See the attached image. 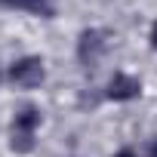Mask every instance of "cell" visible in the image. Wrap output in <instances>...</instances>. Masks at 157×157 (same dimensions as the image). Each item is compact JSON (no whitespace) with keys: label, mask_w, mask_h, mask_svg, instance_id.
<instances>
[{"label":"cell","mask_w":157,"mask_h":157,"mask_svg":"<svg viewBox=\"0 0 157 157\" xmlns=\"http://www.w3.org/2000/svg\"><path fill=\"white\" fill-rule=\"evenodd\" d=\"M43 77H46V71H43V59H37V56H25V59H19V62L10 65V80H13L16 86H22V90H34V86H40Z\"/></svg>","instance_id":"1"},{"label":"cell","mask_w":157,"mask_h":157,"mask_svg":"<svg viewBox=\"0 0 157 157\" xmlns=\"http://www.w3.org/2000/svg\"><path fill=\"white\" fill-rule=\"evenodd\" d=\"M139 93H142V83L136 80V77H129V74H114L111 83H108V90H105V96L111 102H129Z\"/></svg>","instance_id":"2"},{"label":"cell","mask_w":157,"mask_h":157,"mask_svg":"<svg viewBox=\"0 0 157 157\" xmlns=\"http://www.w3.org/2000/svg\"><path fill=\"white\" fill-rule=\"evenodd\" d=\"M102 49H105V31H83L80 34V43H77V56H80V62L83 65H96L99 62V56H102Z\"/></svg>","instance_id":"3"},{"label":"cell","mask_w":157,"mask_h":157,"mask_svg":"<svg viewBox=\"0 0 157 157\" xmlns=\"http://www.w3.org/2000/svg\"><path fill=\"white\" fill-rule=\"evenodd\" d=\"M40 126V111L37 108H22L13 120V132H22V136H34V129Z\"/></svg>","instance_id":"4"},{"label":"cell","mask_w":157,"mask_h":157,"mask_svg":"<svg viewBox=\"0 0 157 157\" xmlns=\"http://www.w3.org/2000/svg\"><path fill=\"white\" fill-rule=\"evenodd\" d=\"M0 3H3V6H10V10H25V13L43 16V19H49V16L56 13L49 0H0Z\"/></svg>","instance_id":"5"},{"label":"cell","mask_w":157,"mask_h":157,"mask_svg":"<svg viewBox=\"0 0 157 157\" xmlns=\"http://www.w3.org/2000/svg\"><path fill=\"white\" fill-rule=\"evenodd\" d=\"M117 157H139L136 151H129V148H123V151H117Z\"/></svg>","instance_id":"6"},{"label":"cell","mask_w":157,"mask_h":157,"mask_svg":"<svg viewBox=\"0 0 157 157\" xmlns=\"http://www.w3.org/2000/svg\"><path fill=\"white\" fill-rule=\"evenodd\" d=\"M151 46L157 49V22H154V28H151Z\"/></svg>","instance_id":"7"},{"label":"cell","mask_w":157,"mask_h":157,"mask_svg":"<svg viewBox=\"0 0 157 157\" xmlns=\"http://www.w3.org/2000/svg\"><path fill=\"white\" fill-rule=\"evenodd\" d=\"M148 157H157V139L151 142V148H148Z\"/></svg>","instance_id":"8"}]
</instances>
